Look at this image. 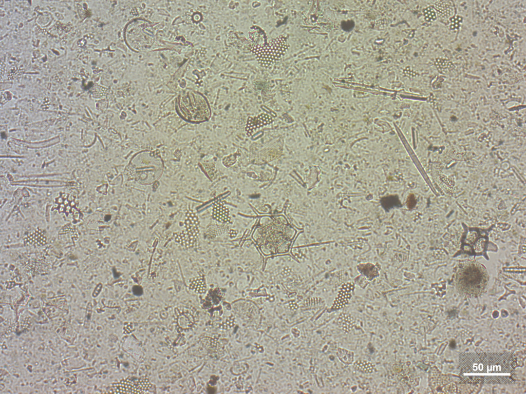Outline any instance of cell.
<instances>
[{
    "label": "cell",
    "instance_id": "obj_11",
    "mask_svg": "<svg viewBox=\"0 0 526 394\" xmlns=\"http://www.w3.org/2000/svg\"><path fill=\"white\" fill-rule=\"evenodd\" d=\"M338 359L347 365H352L354 361V352L345 348L339 347L336 349Z\"/></svg>",
    "mask_w": 526,
    "mask_h": 394
},
{
    "label": "cell",
    "instance_id": "obj_14",
    "mask_svg": "<svg viewBox=\"0 0 526 394\" xmlns=\"http://www.w3.org/2000/svg\"><path fill=\"white\" fill-rule=\"evenodd\" d=\"M133 292L137 296H140L142 293V289L139 286H135L133 289Z\"/></svg>",
    "mask_w": 526,
    "mask_h": 394
},
{
    "label": "cell",
    "instance_id": "obj_1",
    "mask_svg": "<svg viewBox=\"0 0 526 394\" xmlns=\"http://www.w3.org/2000/svg\"><path fill=\"white\" fill-rule=\"evenodd\" d=\"M517 359L511 352H463L459 357L461 381L468 384H513Z\"/></svg>",
    "mask_w": 526,
    "mask_h": 394
},
{
    "label": "cell",
    "instance_id": "obj_3",
    "mask_svg": "<svg viewBox=\"0 0 526 394\" xmlns=\"http://www.w3.org/2000/svg\"><path fill=\"white\" fill-rule=\"evenodd\" d=\"M176 106L178 114L189 122H201L210 116V108L206 98L191 89H186L180 93Z\"/></svg>",
    "mask_w": 526,
    "mask_h": 394
},
{
    "label": "cell",
    "instance_id": "obj_6",
    "mask_svg": "<svg viewBox=\"0 0 526 394\" xmlns=\"http://www.w3.org/2000/svg\"><path fill=\"white\" fill-rule=\"evenodd\" d=\"M152 386L145 378L127 379L113 386V392L149 393Z\"/></svg>",
    "mask_w": 526,
    "mask_h": 394
},
{
    "label": "cell",
    "instance_id": "obj_5",
    "mask_svg": "<svg viewBox=\"0 0 526 394\" xmlns=\"http://www.w3.org/2000/svg\"><path fill=\"white\" fill-rule=\"evenodd\" d=\"M266 39L264 34L262 41L252 43L251 51L260 64L268 67L284 55L287 49V45L286 38L284 35H279L268 42Z\"/></svg>",
    "mask_w": 526,
    "mask_h": 394
},
{
    "label": "cell",
    "instance_id": "obj_4",
    "mask_svg": "<svg viewBox=\"0 0 526 394\" xmlns=\"http://www.w3.org/2000/svg\"><path fill=\"white\" fill-rule=\"evenodd\" d=\"M125 39L128 47L137 51L149 49L155 42V33L152 24L147 21L136 19L126 27Z\"/></svg>",
    "mask_w": 526,
    "mask_h": 394
},
{
    "label": "cell",
    "instance_id": "obj_7",
    "mask_svg": "<svg viewBox=\"0 0 526 394\" xmlns=\"http://www.w3.org/2000/svg\"><path fill=\"white\" fill-rule=\"evenodd\" d=\"M354 289V284L353 283L347 282L343 284L340 287L329 311L330 312L336 311L346 307L352 298Z\"/></svg>",
    "mask_w": 526,
    "mask_h": 394
},
{
    "label": "cell",
    "instance_id": "obj_10",
    "mask_svg": "<svg viewBox=\"0 0 526 394\" xmlns=\"http://www.w3.org/2000/svg\"><path fill=\"white\" fill-rule=\"evenodd\" d=\"M352 365L355 370L364 374H372L377 370L375 364L366 360H357Z\"/></svg>",
    "mask_w": 526,
    "mask_h": 394
},
{
    "label": "cell",
    "instance_id": "obj_12",
    "mask_svg": "<svg viewBox=\"0 0 526 394\" xmlns=\"http://www.w3.org/2000/svg\"><path fill=\"white\" fill-rule=\"evenodd\" d=\"M448 3L446 2H440L437 5V9L438 10V13L443 17H448L451 14L452 12H453V8Z\"/></svg>",
    "mask_w": 526,
    "mask_h": 394
},
{
    "label": "cell",
    "instance_id": "obj_9",
    "mask_svg": "<svg viewBox=\"0 0 526 394\" xmlns=\"http://www.w3.org/2000/svg\"><path fill=\"white\" fill-rule=\"evenodd\" d=\"M355 321L349 312H341L337 319L339 327L345 333H350L355 326Z\"/></svg>",
    "mask_w": 526,
    "mask_h": 394
},
{
    "label": "cell",
    "instance_id": "obj_13",
    "mask_svg": "<svg viewBox=\"0 0 526 394\" xmlns=\"http://www.w3.org/2000/svg\"><path fill=\"white\" fill-rule=\"evenodd\" d=\"M178 324L182 328H187L192 325V317L189 313L182 312L178 316Z\"/></svg>",
    "mask_w": 526,
    "mask_h": 394
},
{
    "label": "cell",
    "instance_id": "obj_8",
    "mask_svg": "<svg viewBox=\"0 0 526 394\" xmlns=\"http://www.w3.org/2000/svg\"><path fill=\"white\" fill-rule=\"evenodd\" d=\"M272 118L267 114H260L254 117H249L246 125L247 134L250 135L254 130L272 122Z\"/></svg>",
    "mask_w": 526,
    "mask_h": 394
},
{
    "label": "cell",
    "instance_id": "obj_2",
    "mask_svg": "<svg viewBox=\"0 0 526 394\" xmlns=\"http://www.w3.org/2000/svg\"><path fill=\"white\" fill-rule=\"evenodd\" d=\"M489 280L485 267L476 261H467L458 267L455 275L458 291L466 297H477L486 288Z\"/></svg>",
    "mask_w": 526,
    "mask_h": 394
}]
</instances>
